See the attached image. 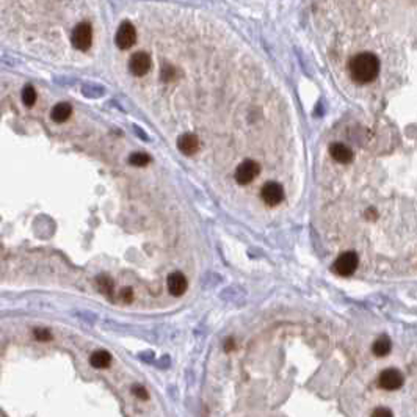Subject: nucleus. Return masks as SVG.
<instances>
[{
    "instance_id": "6ab92c4d",
    "label": "nucleus",
    "mask_w": 417,
    "mask_h": 417,
    "mask_svg": "<svg viewBox=\"0 0 417 417\" xmlns=\"http://www.w3.org/2000/svg\"><path fill=\"white\" fill-rule=\"evenodd\" d=\"M370 417H394V414H392V411L386 406H378L373 409Z\"/></svg>"
},
{
    "instance_id": "4468645a",
    "label": "nucleus",
    "mask_w": 417,
    "mask_h": 417,
    "mask_svg": "<svg viewBox=\"0 0 417 417\" xmlns=\"http://www.w3.org/2000/svg\"><path fill=\"white\" fill-rule=\"evenodd\" d=\"M71 113H72V107L68 102H60L52 108L51 116L55 122H65L71 116Z\"/></svg>"
},
{
    "instance_id": "1a4fd4ad",
    "label": "nucleus",
    "mask_w": 417,
    "mask_h": 417,
    "mask_svg": "<svg viewBox=\"0 0 417 417\" xmlns=\"http://www.w3.org/2000/svg\"><path fill=\"white\" fill-rule=\"evenodd\" d=\"M166 286H168V290H169L171 295L180 297V295H183V293L187 292L188 283H187V278L183 276V273L174 272V273H171V275L168 276Z\"/></svg>"
},
{
    "instance_id": "f8f14e48",
    "label": "nucleus",
    "mask_w": 417,
    "mask_h": 417,
    "mask_svg": "<svg viewBox=\"0 0 417 417\" xmlns=\"http://www.w3.org/2000/svg\"><path fill=\"white\" fill-rule=\"evenodd\" d=\"M90 362L94 369H107V367L112 364V354L105 350H97L91 354Z\"/></svg>"
},
{
    "instance_id": "0eeeda50",
    "label": "nucleus",
    "mask_w": 417,
    "mask_h": 417,
    "mask_svg": "<svg viewBox=\"0 0 417 417\" xmlns=\"http://www.w3.org/2000/svg\"><path fill=\"white\" fill-rule=\"evenodd\" d=\"M261 196L267 205L273 207L284 199V188L278 182H267L261 190Z\"/></svg>"
},
{
    "instance_id": "412c9836",
    "label": "nucleus",
    "mask_w": 417,
    "mask_h": 417,
    "mask_svg": "<svg viewBox=\"0 0 417 417\" xmlns=\"http://www.w3.org/2000/svg\"><path fill=\"white\" fill-rule=\"evenodd\" d=\"M232 347H234V342H232V339L228 340V345H226V350H231Z\"/></svg>"
},
{
    "instance_id": "ddd939ff",
    "label": "nucleus",
    "mask_w": 417,
    "mask_h": 417,
    "mask_svg": "<svg viewBox=\"0 0 417 417\" xmlns=\"http://www.w3.org/2000/svg\"><path fill=\"white\" fill-rule=\"evenodd\" d=\"M390 348H392V343H390V339L387 336H379L372 345L373 354L375 356H379V358L387 356V354L390 353Z\"/></svg>"
},
{
    "instance_id": "2eb2a0df",
    "label": "nucleus",
    "mask_w": 417,
    "mask_h": 417,
    "mask_svg": "<svg viewBox=\"0 0 417 417\" xmlns=\"http://www.w3.org/2000/svg\"><path fill=\"white\" fill-rule=\"evenodd\" d=\"M129 163L133 166H146L148 163H151V157L144 152H133L129 157Z\"/></svg>"
},
{
    "instance_id": "9b49d317",
    "label": "nucleus",
    "mask_w": 417,
    "mask_h": 417,
    "mask_svg": "<svg viewBox=\"0 0 417 417\" xmlns=\"http://www.w3.org/2000/svg\"><path fill=\"white\" fill-rule=\"evenodd\" d=\"M329 154L339 163H350L353 160V151L342 143H333L329 146Z\"/></svg>"
},
{
    "instance_id": "20e7f679",
    "label": "nucleus",
    "mask_w": 417,
    "mask_h": 417,
    "mask_svg": "<svg viewBox=\"0 0 417 417\" xmlns=\"http://www.w3.org/2000/svg\"><path fill=\"white\" fill-rule=\"evenodd\" d=\"M261 173V165L254 160H245L236 169V180L240 185H248Z\"/></svg>"
},
{
    "instance_id": "f3484780",
    "label": "nucleus",
    "mask_w": 417,
    "mask_h": 417,
    "mask_svg": "<svg viewBox=\"0 0 417 417\" xmlns=\"http://www.w3.org/2000/svg\"><path fill=\"white\" fill-rule=\"evenodd\" d=\"M33 334H35V337H36V339H38V340H43V342H46V340H51V339H52L51 331L46 329V328H36V329L33 331Z\"/></svg>"
},
{
    "instance_id": "6e6552de",
    "label": "nucleus",
    "mask_w": 417,
    "mask_h": 417,
    "mask_svg": "<svg viewBox=\"0 0 417 417\" xmlns=\"http://www.w3.org/2000/svg\"><path fill=\"white\" fill-rule=\"evenodd\" d=\"M129 68L133 76H144L151 69V55L146 52H135L129 60Z\"/></svg>"
},
{
    "instance_id": "dca6fc26",
    "label": "nucleus",
    "mask_w": 417,
    "mask_h": 417,
    "mask_svg": "<svg viewBox=\"0 0 417 417\" xmlns=\"http://www.w3.org/2000/svg\"><path fill=\"white\" fill-rule=\"evenodd\" d=\"M22 101L24 104H26L27 107H33L35 102H36V91L35 88L32 87V85H26L22 90Z\"/></svg>"
},
{
    "instance_id": "f03ea898",
    "label": "nucleus",
    "mask_w": 417,
    "mask_h": 417,
    "mask_svg": "<svg viewBox=\"0 0 417 417\" xmlns=\"http://www.w3.org/2000/svg\"><path fill=\"white\" fill-rule=\"evenodd\" d=\"M72 46H74L77 51L87 52L91 47V41H93V29L88 22H80L76 26V29L72 30V36H71Z\"/></svg>"
},
{
    "instance_id": "7ed1b4c3",
    "label": "nucleus",
    "mask_w": 417,
    "mask_h": 417,
    "mask_svg": "<svg viewBox=\"0 0 417 417\" xmlns=\"http://www.w3.org/2000/svg\"><path fill=\"white\" fill-rule=\"evenodd\" d=\"M358 264H359L358 254L353 251H347V253L340 254L336 259V262L333 265V272L339 276H350L356 272Z\"/></svg>"
},
{
    "instance_id": "aec40b11",
    "label": "nucleus",
    "mask_w": 417,
    "mask_h": 417,
    "mask_svg": "<svg viewBox=\"0 0 417 417\" xmlns=\"http://www.w3.org/2000/svg\"><path fill=\"white\" fill-rule=\"evenodd\" d=\"M132 390H133L135 397H138L141 400H148V392H146V389L143 386H133Z\"/></svg>"
},
{
    "instance_id": "423d86ee",
    "label": "nucleus",
    "mask_w": 417,
    "mask_h": 417,
    "mask_svg": "<svg viewBox=\"0 0 417 417\" xmlns=\"http://www.w3.org/2000/svg\"><path fill=\"white\" fill-rule=\"evenodd\" d=\"M116 46L119 49H122V51H126V49H130L135 41H137V30H135V27L132 26V24L129 21L126 22H122L118 32H116Z\"/></svg>"
},
{
    "instance_id": "a211bd4d",
    "label": "nucleus",
    "mask_w": 417,
    "mask_h": 417,
    "mask_svg": "<svg viewBox=\"0 0 417 417\" xmlns=\"http://www.w3.org/2000/svg\"><path fill=\"white\" fill-rule=\"evenodd\" d=\"M97 283L101 284V290H102L104 293H107V295H108V293L112 292V289H113V283H112V281H110L107 276L97 278Z\"/></svg>"
},
{
    "instance_id": "39448f33",
    "label": "nucleus",
    "mask_w": 417,
    "mask_h": 417,
    "mask_svg": "<svg viewBox=\"0 0 417 417\" xmlns=\"http://www.w3.org/2000/svg\"><path fill=\"white\" fill-rule=\"evenodd\" d=\"M378 386L384 390H397L403 386V375L397 369H386L378 376Z\"/></svg>"
},
{
    "instance_id": "f257e3e1",
    "label": "nucleus",
    "mask_w": 417,
    "mask_h": 417,
    "mask_svg": "<svg viewBox=\"0 0 417 417\" xmlns=\"http://www.w3.org/2000/svg\"><path fill=\"white\" fill-rule=\"evenodd\" d=\"M350 76L356 83H370L376 79L379 72V60L370 52H362L350 60Z\"/></svg>"
},
{
    "instance_id": "9d476101",
    "label": "nucleus",
    "mask_w": 417,
    "mask_h": 417,
    "mask_svg": "<svg viewBox=\"0 0 417 417\" xmlns=\"http://www.w3.org/2000/svg\"><path fill=\"white\" fill-rule=\"evenodd\" d=\"M177 146L183 154L191 155L199 149V138L194 133H183L177 140Z\"/></svg>"
}]
</instances>
